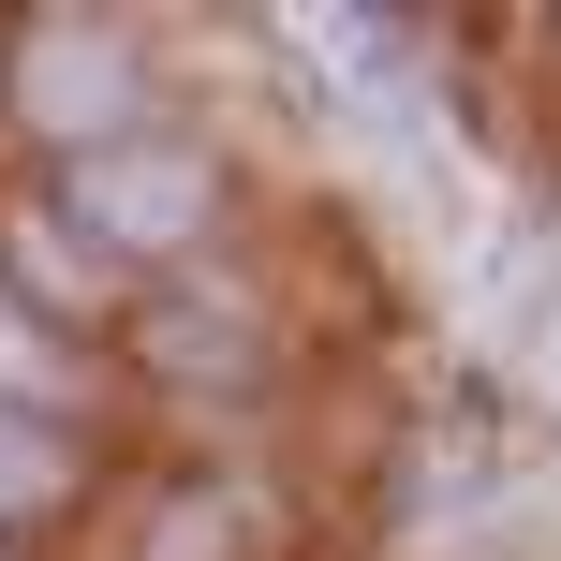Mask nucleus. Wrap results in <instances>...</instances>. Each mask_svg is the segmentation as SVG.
Masks as SVG:
<instances>
[{
	"instance_id": "f257e3e1",
	"label": "nucleus",
	"mask_w": 561,
	"mask_h": 561,
	"mask_svg": "<svg viewBox=\"0 0 561 561\" xmlns=\"http://www.w3.org/2000/svg\"><path fill=\"white\" fill-rule=\"evenodd\" d=\"M75 207H89V237H118V252H163V237L207 222V163L193 148H89Z\"/></svg>"
},
{
	"instance_id": "f03ea898",
	"label": "nucleus",
	"mask_w": 561,
	"mask_h": 561,
	"mask_svg": "<svg viewBox=\"0 0 561 561\" xmlns=\"http://www.w3.org/2000/svg\"><path fill=\"white\" fill-rule=\"evenodd\" d=\"M30 118H45V134H118V118H134V45H118V30H30Z\"/></svg>"
},
{
	"instance_id": "7ed1b4c3",
	"label": "nucleus",
	"mask_w": 561,
	"mask_h": 561,
	"mask_svg": "<svg viewBox=\"0 0 561 561\" xmlns=\"http://www.w3.org/2000/svg\"><path fill=\"white\" fill-rule=\"evenodd\" d=\"M45 488H59V458H45V444H30V428H15V414H0V517H15V503H45Z\"/></svg>"
},
{
	"instance_id": "20e7f679",
	"label": "nucleus",
	"mask_w": 561,
	"mask_h": 561,
	"mask_svg": "<svg viewBox=\"0 0 561 561\" xmlns=\"http://www.w3.org/2000/svg\"><path fill=\"white\" fill-rule=\"evenodd\" d=\"M0 385H15V399H45V385H59V355L15 325V310H0Z\"/></svg>"
},
{
	"instance_id": "39448f33",
	"label": "nucleus",
	"mask_w": 561,
	"mask_h": 561,
	"mask_svg": "<svg viewBox=\"0 0 561 561\" xmlns=\"http://www.w3.org/2000/svg\"><path fill=\"white\" fill-rule=\"evenodd\" d=\"M547 399H561V325H547Z\"/></svg>"
}]
</instances>
